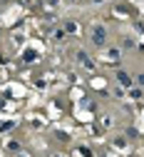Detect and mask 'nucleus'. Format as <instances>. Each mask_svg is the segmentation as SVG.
I'll return each instance as SVG.
<instances>
[{
    "instance_id": "1",
    "label": "nucleus",
    "mask_w": 144,
    "mask_h": 157,
    "mask_svg": "<svg viewBox=\"0 0 144 157\" xmlns=\"http://www.w3.org/2000/svg\"><path fill=\"white\" fill-rule=\"evenodd\" d=\"M92 43H94L97 48H105V45H107V30L102 28V25H94V30H92Z\"/></svg>"
},
{
    "instance_id": "5",
    "label": "nucleus",
    "mask_w": 144,
    "mask_h": 157,
    "mask_svg": "<svg viewBox=\"0 0 144 157\" xmlns=\"http://www.w3.org/2000/svg\"><path fill=\"white\" fill-rule=\"evenodd\" d=\"M134 80H137V85H142V87H144V75H137Z\"/></svg>"
},
{
    "instance_id": "2",
    "label": "nucleus",
    "mask_w": 144,
    "mask_h": 157,
    "mask_svg": "<svg viewBox=\"0 0 144 157\" xmlns=\"http://www.w3.org/2000/svg\"><path fill=\"white\" fill-rule=\"evenodd\" d=\"M117 82H119L122 87H132V77H129V72L119 70V72H117Z\"/></svg>"
},
{
    "instance_id": "3",
    "label": "nucleus",
    "mask_w": 144,
    "mask_h": 157,
    "mask_svg": "<svg viewBox=\"0 0 144 157\" xmlns=\"http://www.w3.org/2000/svg\"><path fill=\"white\" fill-rule=\"evenodd\" d=\"M77 63H79V65H85L87 70H92V67H94V63L90 60V55H87V52H82V50L77 52Z\"/></svg>"
},
{
    "instance_id": "4",
    "label": "nucleus",
    "mask_w": 144,
    "mask_h": 157,
    "mask_svg": "<svg viewBox=\"0 0 144 157\" xmlns=\"http://www.w3.org/2000/svg\"><path fill=\"white\" fill-rule=\"evenodd\" d=\"M75 30H77L75 23H65V33H75Z\"/></svg>"
}]
</instances>
